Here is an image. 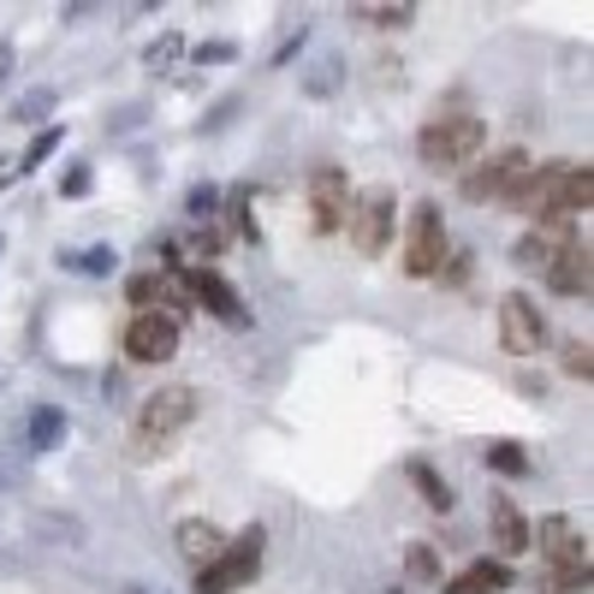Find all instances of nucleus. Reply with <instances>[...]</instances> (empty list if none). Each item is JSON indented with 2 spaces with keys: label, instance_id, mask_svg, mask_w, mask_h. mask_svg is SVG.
<instances>
[{
  "label": "nucleus",
  "instance_id": "21",
  "mask_svg": "<svg viewBox=\"0 0 594 594\" xmlns=\"http://www.w3.org/2000/svg\"><path fill=\"white\" fill-rule=\"evenodd\" d=\"M60 262H66V268H78V273H113V268H120V256H113L108 244H96L90 256H60Z\"/></svg>",
  "mask_w": 594,
  "mask_h": 594
},
{
  "label": "nucleus",
  "instance_id": "6",
  "mask_svg": "<svg viewBox=\"0 0 594 594\" xmlns=\"http://www.w3.org/2000/svg\"><path fill=\"white\" fill-rule=\"evenodd\" d=\"M500 345L512 357H535L547 345V327H541V310L529 298H500Z\"/></svg>",
  "mask_w": 594,
  "mask_h": 594
},
{
  "label": "nucleus",
  "instance_id": "16",
  "mask_svg": "<svg viewBox=\"0 0 594 594\" xmlns=\"http://www.w3.org/2000/svg\"><path fill=\"white\" fill-rule=\"evenodd\" d=\"M559 250H564V226H541V232H529V238L517 244V262H524V268H547Z\"/></svg>",
  "mask_w": 594,
  "mask_h": 594
},
{
  "label": "nucleus",
  "instance_id": "19",
  "mask_svg": "<svg viewBox=\"0 0 594 594\" xmlns=\"http://www.w3.org/2000/svg\"><path fill=\"white\" fill-rule=\"evenodd\" d=\"M179 54H184V36L167 31L161 42H149V48H143V66H149V71H167L172 60H179Z\"/></svg>",
  "mask_w": 594,
  "mask_h": 594
},
{
  "label": "nucleus",
  "instance_id": "31",
  "mask_svg": "<svg viewBox=\"0 0 594 594\" xmlns=\"http://www.w3.org/2000/svg\"><path fill=\"white\" fill-rule=\"evenodd\" d=\"M191 214H197V221H202V214H214V184H197V191H191Z\"/></svg>",
  "mask_w": 594,
  "mask_h": 594
},
{
  "label": "nucleus",
  "instance_id": "17",
  "mask_svg": "<svg viewBox=\"0 0 594 594\" xmlns=\"http://www.w3.org/2000/svg\"><path fill=\"white\" fill-rule=\"evenodd\" d=\"M411 475H416V487H423V500L434 505V512H452V487H446L428 463H411Z\"/></svg>",
  "mask_w": 594,
  "mask_h": 594
},
{
  "label": "nucleus",
  "instance_id": "7",
  "mask_svg": "<svg viewBox=\"0 0 594 594\" xmlns=\"http://www.w3.org/2000/svg\"><path fill=\"white\" fill-rule=\"evenodd\" d=\"M191 416H197V393H191V386H161L155 399H143L137 434H143V440H149V434H155V440H167V434L184 428Z\"/></svg>",
  "mask_w": 594,
  "mask_h": 594
},
{
  "label": "nucleus",
  "instance_id": "3",
  "mask_svg": "<svg viewBox=\"0 0 594 594\" xmlns=\"http://www.w3.org/2000/svg\"><path fill=\"white\" fill-rule=\"evenodd\" d=\"M256 559H262V529H250L232 553H221L214 564H202V571H197V594H232L238 583H250Z\"/></svg>",
  "mask_w": 594,
  "mask_h": 594
},
{
  "label": "nucleus",
  "instance_id": "29",
  "mask_svg": "<svg viewBox=\"0 0 594 594\" xmlns=\"http://www.w3.org/2000/svg\"><path fill=\"white\" fill-rule=\"evenodd\" d=\"M149 298H161V280L137 273V280H132V303H137V310H149Z\"/></svg>",
  "mask_w": 594,
  "mask_h": 594
},
{
  "label": "nucleus",
  "instance_id": "15",
  "mask_svg": "<svg viewBox=\"0 0 594 594\" xmlns=\"http://www.w3.org/2000/svg\"><path fill=\"white\" fill-rule=\"evenodd\" d=\"M66 440V411L60 404H36L31 411V452H54Z\"/></svg>",
  "mask_w": 594,
  "mask_h": 594
},
{
  "label": "nucleus",
  "instance_id": "20",
  "mask_svg": "<svg viewBox=\"0 0 594 594\" xmlns=\"http://www.w3.org/2000/svg\"><path fill=\"white\" fill-rule=\"evenodd\" d=\"M589 197H594V172L571 167V172H564V209H589Z\"/></svg>",
  "mask_w": 594,
  "mask_h": 594
},
{
  "label": "nucleus",
  "instance_id": "10",
  "mask_svg": "<svg viewBox=\"0 0 594 594\" xmlns=\"http://www.w3.org/2000/svg\"><path fill=\"white\" fill-rule=\"evenodd\" d=\"M487 512H494V547H500L505 559H517V553H524V547L535 541L529 524H524V512H517V505L505 500V494H494V505H487Z\"/></svg>",
  "mask_w": 594,
  "mask_h": 594
},
{
  "label": "nucleus",
  "instance_id": "32",
  "mask_svg": "<svg viewBox=\"0 0 594 594\" xmlns=\"http://www.w3.org/2000/svg\"><path fill=\"white\" fill-rule=\"evenodd\" d=\"M12 66V48H7V42H0V71H7Z\"/></svg>",
  "mask_w": 594,
  "mask_h": 594
},
{
  "label": "nucleus",
  "instance_id": "30",
  "mask_svg": "<svg viewBox=\"0 0 594 594\" xmlns=\"http://www.w3.org/2000/svg\"><path fill=\"white\" fill-rule=\"evenodd\" d=\"M303 42H310V31H298L292 42H280V54H273V60H268V66H292V60H298V54H303Z\"/></svg>",
  "mask_w": 594,
  "mask_h": 594
},
{
  "label": "nucleus",
  "instance_id": "28",
  "mask_svg": "<svg viewBox=\"0 0 594 594\" xmlns=\"http://www.w3.org/2000/svg\"><path fill=\"white\" fill-rule=\"evenodd\" d=\"M357 12H369L374 24H411V12H416V7H357Z\"/></svg>",
  "mask_w": 594,
  "mask_h": 594
},
{
  "label": "nucleus",
  "instance_id": "23",
  "mask_svg": "<svg viewBox=\"0 0 594 594\" xmlns=\"http://www.w3.org/2000/svg\"><path fill=\"white\" fill-rule=\"evenodd\" d=\"M339 78H345V60H327V66H315L310 78H303V90H310V96H333V90H339Z\"/></svg>",
  "mask_w": 594,
  "mask_h": 594
},
{
  "label": "nucleus",
  "instance_id": "26",
  "mask_svg": "<svg viewBox=\"0 0 594 594\" xmlns=\"http://www.w3.org/2000/svg\"><path fill=\"white\" fill-rule=\"evenodd\" d=\"M197 60L202 66H226V60H238V42H197Z\"/></svg>",
  "mask_w": 594,
  "mask_h": 594
},
{
  "label": "nucleus",
  "instance_id": "13",
  "mask_svg": "<svg viewBox=\"0 0 594 594\" xmlns=\"http://www.w3.org/2000/svg\"><path fill=\"white\" fill-rule=\"evenodd\" d=\"M191 292H197V303H209V310L221 315V322H244L238 292H232V285L221 280V273H197V280H191Z\"/></svg>",
  "mask_w": 594,
  "mask_h": 594
},
{
  "label": "nucleus",
  "instance_id": "12",
  "mask_svg": "<svg viewBox=\"0 0 594 594\" xmlns=\"http://www.w3.org/2000/svg\"><path fill=\"white\" fill-rule=\"evenodd\" d=\"M179 553H184V559H191L197 571H202V564H214V559L226 553V535L214 529V524H197V517H191V524L179 529Z\"/></svg>",
  "mask_w": 594,
  "mask_h": 594
},
{
  "label": "nucleus",
  "instance_id": "11",
  "mask_svg": "<svg viewBox=\"0 0 594 594\" xmlns=\"http://www.w3.org/2000/svg\"><path fill=\"white\" fill-rule=\"evenodd\" d=\"M339 221H345V172L322 167V172H315V226L333 232Z\"/></svg>",
  "mask_w": 594,
  "mask_h": 594
},
{
  "label": "nucleus",
  "instance_id": "5",
  "mask_svg": "<svg viewBox=\"0 0 594 594\" xmlns=\"http://www.w3.org/2000/svg\"><path fill=\"white\" fill-rule=\"evenodd\" d=\"M529 172H535V167H529V155H524V149H500L482 172H470V179H463V197H470V202H487V197L505 202V197L517 191V184L529 179Z\"/></svg>",
  "mask_w": 594,
  "mask_h": 594
},
{
  "label": "nucleus",
  "instance_id": "8",
  "mask_svg": "<svg viewBox=\"0 0 594 594\" xmlns=\"http://www.w3.org/2000/svg\"><path fill=\"white\" fill-rule=\"evenodd\" d=\"M547 280H553L559 298H589V285H594V256H589V244H583V238H564V250L547 262Z\"/></svg>",
  "mask_w": 594,
  "mask_h": 594
},
{
  "label": "nucleus",
  "instance_id": "27",
  "mask_svg": "<svg viewBox=\"0 0 594 594\" xmlns=\"http://www.w3.org/2000/svg\"><path fill=\"white\" fill-rule=\"evenodd\" d=\"M564 369H571V374H583V381L594 374V357H589V345H583V339H576V345H564Z\"/></svg>",
  "mask_w": 594,
  "mask_h": 594
},
{
  "label": "nucleus",
  "instance_id": "18",
  "mask_svg": "<svg viewBox=\"0 0 594 594\" xmlns=\"http://www.w3.org/2000/svg\"><path fill=\"white\" fill-rule=\"evenodd\" d=\"M60 137H66V125H42V132H36V143H31V155L19 161V172H36V167L48 161L54 149H60Z\"/></svg>",
  "mask_w": 594,
  "mask_h": 594
},
{
  "label": "nucleus",
  "instance_id": "2",
  "mask_svg": "<svg viewBox=\"0 0 594 594\" xmlns=\"http://www.w3.org/2000/svg\"><path fill=\"white\" fill-rule=\"evenodd\" d=\"M125 351H132V363H167L179 351V322L161 310H137L125 327Z\"/></svg>",
  "mask_w": 594,
  "mask_h": 594
},
{
  "label": "nucleus",
  "instance_id": "22",
  "mask_svg": "<svg viewBox=\"0 0 594 594\" xmlns=\"http://www.w3.org/2000/svg\"><path fill=\"white\" fill-rule=\"evenodd\" d=\"M404 571H411L416 583H440V559H434V547H411V553H404Z\"/></svg>",
  "mask_w": 594,
  "mask_h": 594
},
{
  "label": "nucleus",
  "instance_id": "4",
  "mask_svg": "<svg viewBox=\"0 0 594 594\" xmlns=\"http://www.w3.org/2000/svg\"><path fill=\"white\" fill-rule=\"evenodd\" d=\"M440 262H446V221L434 202H423L411 221V244H404V268H411L416 280H428V273H440Z\"/></svg>",
  "mask_w": 594,
  "mask_h": 594
},
{
  "label": "nucleus",
  "instance_id": "14",
  "mask_svg": "<svg viewBox=\"0 0 594 594\" xmlns=\"http://www.w3.org/2000/svg\"><path fill=\"white\" fill-rule=\"evenodd\" d=\"M500 589H512V571L505 564H470V571L458 576V583H446L440 594H500Z\"/></svg>",
  "mask_w": 594,
  "mask_h": 594
},
{
  "label": "nucleus",
  "instance_id": "1",
  "mask_svg": "<svg viewBox=\"0 0 594 594\" xmlns=\"http://www.w3.org/2000/svg\"><path fill=\"white\" fill-rule=\"evenodd\" d=\"M487 125L475 113H458V120H434L423 132V161L428 167H463L470 155H482Z\"/></svg>",
  "mask_w": 594,
  "mask_h": 594
},
{
  "label": "nucleus",
  "instance_id": "9",
  "mask_svg": "<svg viewBox=\"0 0 594 594\" xmlns=\"http://www.w3.org/2000/svg\"><path fill=\"white\" fill-rule=\"evenodd\" d=\"M351 238H357V250H386V238H393V191H369L357 202Z\"/></svg>",
  "mask_w": 594,
  "mask_h": 594
},
{
  "label": "nucleus",
  "instance_id": "25",
  "mask_svg": "<svg viewBox=\"0 0 594 594\" xmlns=\"http://www.w3.org/2000/svg\"><path fill=\"white\" fill-rule=\"evenodd\" d=\"M487 463H494V470H505V475H524V470H529V458L517 452V446H494V452H487Z\"/></svg>",
  "mask_w": 594,
  "mask_h": 594
},
{
  "label": "nucleus",
  "instance_id": "24",
  "mask_svg": "<svg viewBox=\"0 0 594 594\" xmlns=\"http://www.w3.org/2000/svg\"><path fill=\"white\" fill-rule=\"evenodd\" d=\"M48 108H54V90H31L24 101H12V120L36 125V120H42V113H48Z\"/></svg>",
  "mask_w": 594,
  "mask_h": 594
}]
</instances>
